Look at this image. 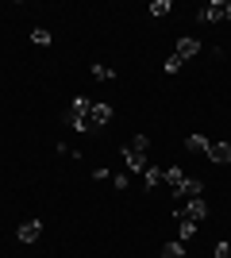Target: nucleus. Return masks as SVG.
I'll return each instance as SVG.
<instances>
[{"mask_svg": "<svg viewBox=\"0 0 231 258\" xmlns=\"http://www.w3.org/2000/svg\"><path fill=\"white\" fill-rule=\"evenodd\" d=\"M146 147H150L146 135H135V139L123 147V166H127V173H146Z\"/></svg>", "mask_w": 231, "mask_h": 258, "instance_id": "f257e3e1", "label": "nucleus"}, {"mask_svg": "<svg viewBox=\"0 0 231 258\" xmlns=\"http://www.w3.org/2000/svg\"><path fill=\"white\" fill-rule=\"evenodd\" d=\"M208 216V201L204 197H193L189 205H174V220H193V224H200Z\"/></svg>", "mask_w": 231, "mask_h": 258, "instance_id": "f03ea898", "label": "nucleus"}, {"mask_svg": "<svg viewBox=\"0 0 231 258\" xmlns=\"http://www.w3.org/2000/svg\"><path fill=\"white\" fill-rule=\"evenodd\" d=\"M66 123H69L73 131H89V100H85V97H73V100H69Z\"/></svg>", "mask_w": 231, "mask_h": 258, "instance_id": "7ed1b4c3", "label": "nucleus"}, {"mask_svg": "<svg viewBox=\"0 0 231 258\" xmlns=\"http://www.w3.org/2000/svg\"><path fill=\"white\" fill-rule=\"evenodd\" d=\"M112 119V104H93L89 100V131H100Z\"/></svg>", "mask_w": 231, "mask_h": 258, "instance_id": "20e7f679", "label": "nucleus"}, {"mask_svg": "<svg viewBox=\"0 0 231 258\" xmlns=\"http://www.w3.org/2000/svg\"><path fill=\"white\" fill-rule=\"evenodd\" d=\"M200 189H204V185L197 181V177H185V181L177 185L174 189V197H177V205H189V201H193V197H200Z\"/></svg>", "mask_w": 231, "mask_h": 258, "instance_id": "39448f33", "label": "nucleus"}, {"mask_svg": "<svg viewBox=\"0 0 231 258\" xmlns=\"http://www.w3.org/2000/svg\"><path fill=\"white\" fill-rule=\"evenodd\" d=\"M223 4H227V0H208V4L197 12V20L200 23H220L223 20Z\"/></svg>", "mask_w": 231, "mask_h": 258, "instance_id": "423d86ee", "label": "nucleus"}, {"mask_svg": "<svg viewBox=\"0 0 231 258\" xmlns=\"http://www.w3.org/2000/svg\"><path fill=\"white\" fill-rule=\"evenodd\" d=\"M39 235H43V224H39V220H27V224H20V231H16L20 243H35Z\"/></svg>", "mask_w": 231, "mask_h": 258, "instance_id": "0eeeda50", "label": "nucleus"}, {"mask_svg": "<svg viewBox=\"0 0 231 258\" xmlns=\"http://www.w3.org/2000/svg\"><path fill=\"white\" fill-rule=\"evenodd\" d=\"M208 162L227 166V162H231V143H212V147H208Z\"/></svg>", "mask_w": 231, "mask_h": 258, "instance_id": "6e6552de", "label": "nucleus"}, {"mask_svg": "<svg viewBox=\"0 0 231 258\" xmlns=\"http://www.w3.org/2000/svg\"><path fill=\"white\" fill-rule=\"evenodd\" d=\"M208 147H212V143L204 139V135H185V151H193V154H208Z\"/></svg>", "mask_w": 231, "mask_h": 258, "instance_id": "1a4fd4ad", "label": "nucleus"}, {"mask_svg": "<svg viewBox=\"0 0 231 258\" xmlns=\"http://www.w3.org/2000/svg\"><path fill=\"white\" fill-rule=\"evenodd\" d=\"M200 50V43H197V39H181V43H177V58H181V62H189V58H193V54H197Z\"/></svg>", "mask_w": 231, "mask_h": 258, "instance_id": "9d476101", "label": "nucleus"}, {"mask_svg": "<svg viewBox=\"0 0 231 258\" xmlns=\"http://www.w3.org/2000/svg\"><path fill=\"white\" fill-rule=\"evenodd\" d=\"M185 181V173H181V166H170V170H162V185H170V189H177V185Z\"/></svg>", "mask_w": 231, "mask_h": 258, "instance_id": "9b49d317", "label": "nucleus"}, {"mask_svg": "<svg viewBox=\"0 0 231 258\" xmlns=\"http://www.w3.org/2000/svg\"><path fill=\"white\" fill-rule=\"evenodd\" d=\"M143 185H146V193H150V189H158V185H162V170H158V166H146Z\"/></svg>", "mask_w": 231, "mask_h": 258, "instance_id": "f8f14e48", "label": "nucleus"}, {"mask_svg": "<svg viewBox=\"0 0 231 258\" xmlns=\"http://www.w3.org/2000/svg\"><path fill=\"white\" fill-rule=\"evenodd\" d=\"M197 227L200 224H193V220H177V235H181V243H189V239L197 235Z\"/></svg>", "mask_w": 231, "mask_h": 258, "instance_id": "ddd939ff", "label": "nucleus"}, {"mask_svg": "<svg viewBox=\"0 0 231 258\" xmlns=\"http://www.w3.org/2000/svg\"><path fill=\"white\" fill-rule=\"evenodd\" d=\"M162 258H185V243H181V239H177V243H166Z\"/></svg>", "mask_w": 231, "mask_h": 258, "instance_id": "4468645a", "label": "nucleus"}, {"mask_svg": "<svg viewBox=\"0 0 231 258\" xmlns=\"http://www.w3.org/2000/svg\"><path fill=\"white\" fill-rule=\"evenodd\" d=\"M31 43L35 46H50V31H46V27H35V31H31Z\"/></svg>", "mask_w": 231, "mask_h": 258, "instance_id": "2eb2a0df", "label": "nucleus"}, {"mask_svg": "<svg viewBox=\"0 0 231 258\" xmlns=\"http://www.w3.org/2000/svg\"><path fill=\"white\" fill-rule=\"evenodd\" d=\"M146 12H150L154 20H162L166 12H170V0H154V4H150V8H146Z\"/></svg>", "mask_w": 231, "mask_h": 258, "instance_id": "dca6fc26", "label": "nucleus"}, {"mask_svg": "<svg viewBox=\"0 0 231 258\" xmlns=\"http://www.w3.org/2000/svg\"><path fill=\"white\" fill-rule=\"evenodd\" d=\"M93 77H97V81H112L116 74H112V70H108L104 62H97V66H93Z\"/></svg>", "mask_w": 231, "mask_h": 258, "instance_id": "f3484780", "label": "nucleus"}, {"mask_svg": "<svg viewBox=\"0 0 231 258\" xmlns=\"http://www.w3.org/2000/svg\"><path fill=\"white\" fill-rule=\"evenodd\" d=\"M181 66H185V62H181V58H177V54H170V58H166V74H177V70H181Z\"/></svg>", "mask_w": 231, "mask_h": 258, "instance_id": "a211bd4d", "label": "nucleus"}, {"mask_svg": "<svg viewBox=\"0 0 231 258\" xmlns=\"http://www.w3.org/2000/svg\"><path fill=\"white\" fill-rule=\"evenodd\" d=\"M216 258H231V243L223 239V243H216Z\"/></svg>", "mask_w": 231, "mask_h": 258, "instance_id": "6ab92c4d", "label": "nucleus"}, {"mask_svg": "<svg viewBox=\"0 0 231 258\" xmlns=\"http://www.w3.org/2000/svg\"><path fill=\"white\" fill-rule=\"evenodd\" d=\"M223 20H231V0H227V4H223Z\"/></svg>", "mask_w": 231, "mask_h": 258, "instance_id": "aec40b11", "label": "nucleus"}]
</instances>
